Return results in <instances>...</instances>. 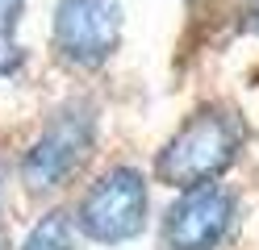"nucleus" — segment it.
<instances>
[{
    "instance_id": "f257e3e1",
    "label": "nucleus",
    "mask_w": 259,
    "mask_h": 250,
    "mask_svg": "<svg viewBox=\"0 0 259 250\" xmlns=\"http://www.w3.org/2000/svg\"><path fill=\"white\" fill-rule=\"evenodd\" d=\"M247 142H251V125L242 117V109L230 105V100H205L155 150L151 179L171 192L226 179L234 171V163L242 159Z\"/></svg>"
},
{
    "instance_id": "f03ea898",
    "label": "nucleus",
    "mask_w": 259,
    "mask_h": 250,
    "mask_svg": "<svg viewBox=\"0 0 259 250\" xmlns=\"http://www.w3.org/2000/svg\"><path fill=\"white\" fill-rule=\"evenodd\" d=\"M96 138H101V109H96V100L84 92L63 96L42 117L38 133L29 138V146L17 159V179H21L25 196L46 200V196L63 192L67 183H75V175L84 171V163L96 150Z\"/></svg>"
},
{
    "instance_id": "7ed1b4c3",
    "label": "nucleus",
    "mask_w": 259,
    "mask_h": 250,
    "mask_svg": "<svg viewBox=\"0 0 259 250\" xmlns=\"http://www.w3.org/2000/svg\"><path fill=\"white\" fill-rule=\"evenodd\" d=\"M75 229L92 246H130L151 229V171L113 163L75 196Z\"/></svg>"
},
{
    "instance_id": "20e7f679",
    "label": "nucleus",
    "mask_w": 259,
    "mask_h": 250,
    "mask_svg": "<svg viewBox=\"0 0 259 250\" xmlns=\"http://www.w3.org/2000/svg\"><path fill=\"white\" fill-rule=\"evenodd\" d=\"M125 33L121 0H55L51 5V55L75 75H96L117 59Z\"/></svg>"
},
{
    "instance_id": "39448f33",
    "label": "nucleus",
    "mask_w": 259,
    "mask_h": 250,
    "mask_svg": "<svg viewBox=\"0 0 259 250\" xmlns=\"http://www.w3.org/2000/svg\"><path fill=\"white\" fill-rule=\"evenodd\" d=\"M242 221V192L226 179L176 192L159 217V250H222Z\"/></svg>"
},
{
    "instance_id": "423d86ee",
    "label": "nucleus",
    "mask_w": 259,
    "mask_h": 250,
    "mask_svg": "<svg viewBox=\"0 0 259 250\" xmlns=\"http://www.w3.org/2000/svg\"><path fill=\"white\" fill-rule=\"evenodd\" d=\"M13 250H84V238H79L75 217L67 209H46L29 221V229Z\"/></svg>"
},
{
    "instance_id": "0eeeda50",
    "label": "nucleus",
    "mask_w": 259,
    "mask_h": 250,
    "mask_svg": "<svg viewBox=\"0 0 259 250\" xmlns=\"http://www.w3.org/2000/svg\"><path fill=\"white\" fill-rule=\"evenodd\" d=\"M29 67V50L17 42V38H0V83L5 79H17Z\"/></svg>"
},
{
    "instance_id": "6e6552de",
    "label": "nucleus",
    "mask_w": 259,
    "mask_h": 250,
    "mask_svg": "<svg viewBox=\"0 0 259 250\" xmlns=\"http://www.w3.org/2000/svg\"><path fill=\"white\" fill-rule=\"evenodd\" d=\"M29 0H0V38H17V25Z\"/></svg>"
},
{
    "instance_id": "1a4fd4ad",
    "label": "nucleus",
    "mask_w": 259,
    "mask_h": 250,
    "mask_svg": "<svg viewBox=\"0 0 259 250\" xmlns=\"http://www.w3.org/2000/svg\"><path fill=\"white\" fill-rule=\"evenodd\" d=\"M238 29L259 38V0H242L238 5Z\"/></svg>"
},
{
    "instance_id": "9d476101",
    "label": "nucleus",
    "mask_w": 259,
    "mask_h": 250,
    "mask_svg": "<svg viewBox=\"0 0 259 250\" xmlns=\"http://www.w3.org/2000/svg\"><path fill=\"white\" fill-rule=\"evenodd\" d=\"M5 196H9V163H0V246H5Z\"/></svg>"
}]
</instances>
